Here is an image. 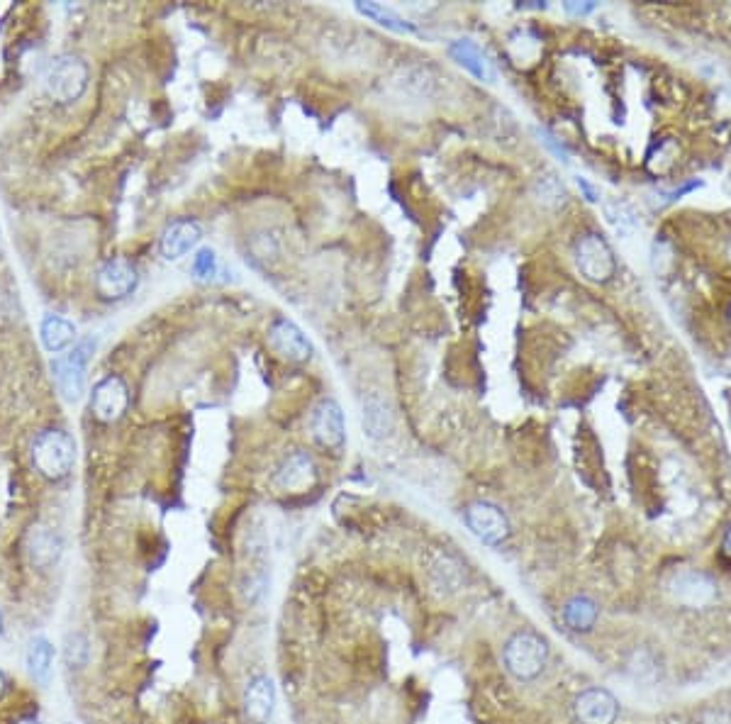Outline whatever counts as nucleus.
Returning <instances> with one entry per match:
<instances>
[{
  "label": "nucleus",
  "mask_w": 731,
  "mask_h": 724,
  "mask_svg": "<svg viewBox=\"0 0 731 724\" xmlns=\"http://www.w3.org/2000/svg\"><path fill=\"white\" fill-rule=\"evenodd\" d=\"M619 705L607 690L590 688L576 700V715L583 724H612L617 720Z\"/></svg>",
  "instance_id": "13"
},
{
  "label": "nucleus",
  "mask_w": 731,
  "mask_h": 724,
  "mask_svg": "<svg viewBox=\"0 0 731 724\" xmlns=\"http://www.w3.org/2000/svg\"><path fill=\"white\" fill-rule=\"evenodd\" d=\"M449 54H451V59L456 61V64L463 66V69H466L471 76H476L478 81L490 83L495 79L493 61L488 59V54H485L476 42L456 40L449 47Z\"/></svg>",
  "instance_id": "17"
},
{
  "label": "nucleus",
  "mask_w": 731,
  "mask_h": 724,
  "mask_svg": "<svg viewBox=\"0 0 731 724\" xmlns=\"http://www.w3.org/2000/svg\"><path fill=\"white\" fill-rule=\"evenodd\" d=\"M3 690H5V681H3V676H0V695H3Z\"/></svg>",
  "instance_id": "28"
},
{
  "label": "nucleus",
  "mask_w": 731,
  "mask_h": 724,
  "mask_svg": "<svg viewBox=\"0 0 731 724\" xmlns=\"http://www.w3.org/2000/svg\"><path fill=\"white\" fill-rule=\"evenodd\" d=\"M393 430V415H390L388 405L383 400L371 398L364 405V432L371 439H381Z\"/></svg>",
  "instance_id": "21"
},
{
  "label": "nucleus",
  "mask_w": 731,
  "mask_h": 724,
  "mask_svg": "<svg viewBox=\"0 0 731 724\" xmlns=\"http://www.w3.org/2000/svg\"><path fill=\"white\" fill-rule=\"evenodd\" d=\"M191 271L198 281H212V278L217 276V254L208 247L200 249V252L193 256Z\"/></svg>",
  "instance_id": "23"
},
{
  "label": "nucleus",
  "mask_w": 731,
  "mask_h": 724,
  "mask_svg": "<svg viewBox=\"0 0 731 724\" xmlns=\"http://www.w3.org/2000/svg\"><path fill=\"white\" fill-rule=\"evenodd\" d=\"M549 661V644L534 632H517L505 644V666L520 681H534Z\"/></svg>",
  "instance_id": "4"
},
{
  "label": "nucleus",
  "mask_w": 731,
  "mask_h": 724,
  "mask_svg": "<svg viewBox=\"0 0 731 724\" xmlns=\"http://www.w3.org/2000/svg\"><path fill=\"white\" fill-rule=\"evenodd\" d=\"M76 461L74 439L61 430H44L32 444V464L49 481L69 476Z\"/></svg>",
  "instance_id": "2"
},
{
  "label": "nucleus",
  "mask_w": 731,
  "mask_h": 724,
  "mask_svg": "<svg viewBox=\"0 0 731 724\" xmlns=\"http://www.w3.org/2000/svg\"><path fill=\"white\" fill-rule=\"evenodd\" d=\"M356 10H359L364 18H371L373 22H378V25L385 27V30L398 32V35H412V32H417V27L412 25L410 20H405L403 15H398L393 8H388V5L356 3Z\"/></svg>",
  "instance_id": "19"
},
{
  "label": "nucleus",
  "mask_w": 731,
  "mask_h": 724,
  "mask_svg": "<svg viewBox=\"0 0 731 724\" xmlns=\"http://www.w3.org/2000/svg\"><path fill=\"white\" fill-rule=\"evenodd\" d=\"M724 554L731 556V529L727 532V537H724Z\"/></svg>",
  "instance_id": "27"
},
{
  "label": "nucleus",
  "mask_w": 731,
  "mask_h": 724,
  "mask_svg": "<svg viewBox=\"0 0 731 724\" xmlns=\"http://www.w3.org/2000/svg\"><path fill=\"white\" fill-rule=\"evenodd\" d=\"M22 724H37V722H22Z\"/></svg>",
  "instance_id": "30"
},
{
  "label": "nucleus",
  "mask_w": 731,
  "mask_h": 724,
  "mask_svg": "<svg viewBox=\"0 0 731 724\" xmlns=\"http://www.w3.org/2000/svg\"><path fill=\"white\" fill-rule=\"evenodd\" d=\"M466 525L485 544H500L510 534V522H507L505 512L498 505L485 503V500L468 505Z\"/></svg>",
  "instance_id": "7"
},
{
  "label": "nucleus",
  "mask_w": 731,
  "mask_h": 724,
  "mask_svg": "<svg viewBox=\"0 0 731 724\" xmlns=\"http://www.w3.org/2000/svg\"><path fill=\"white\" fill-rule=\"evenodd\" d=\"M130 405V391L120 376H108L96 383L91 393V412L100 422H115Z\"/></svg>",
  "instance_id": "6"
},
{
  "label": "nucleus",
  "mask_w": 731,
  "mask_h": 724,
  "mask_svg": "<svg viewBox=\"0 0 731 724\" xmlns=\"http://www.w3.org/2000/svg\"><path fill=\"white\" fill-rule=\"evenodd\" d=\"M312 434L327 449H339L347 439L344 432V412L334 400H325L312 415Z\"/></svg>",
  "instance_id": "10"
},
{
  "label": "nucleus",
  "mask_w": 731,
  "mask_h": 724,
  "mask_svg": "<svg viewBox=\"0 0 731 724\" xmlns=\"http://www.w3.org/2000/svg\"><path fill=\"white\" fill-rule=\"evenodd\" d=\"M578 271L588 281L605 283L615 276V254L600 235H585L576 244Z\"/></svg>",
  "instance_id": "5"
},
{
  "label": "nucleus",
  "mask_w": 731,
  "mask_h": 724,
  "mask_svg": "<svg viewBox=\"0 0 731 724\" xmlns=\"http://www.w3.org/2000/svg\"><path fill=\"white\" fill-rule=\"evenodd\" d=\"M578 186H580V188H583V191H585V196H588V200H590V203H595V200H597V196H595V191H593V188H590V186H588V181H585V178H578Z\"/></svg>",
  "instance_id": "26"
},
{
  "label": "nucleus",
  "mask_w": 731,
  "mask_h": 724,
  "mask_svg": "<svg viewBox=\"0 0 731 724\" xmlns=\"http://www.w3.org/2000/svg\"><path fill=\"white\" fill-rule=\"evenodd\" d=\"M39 337H42V344L47 352L59 354L74 344L76 327L69 320H64V317L47 315L42 320V327H39Z\"/></svg>",
  "instance_id": "18"
},
{
  "label": "nucleus",
  "mask_w": 731,
  "mask_h": 724,
  "mask_svg": "<svg viewBox=\"0 0 731 724\" xmlns=\"http://www.w3.org/2000/svg\"><path fill=\"white\" fill-rule=\"evenodd\" d=\"M671 593L678 603L688 607H705L717 598V588L705 573L697 571H683L673 578Z\"/></svg>",
  "instance_id": "11"
},
{
  "label": "nucleus",
  "mask_w": 731,
  "mask_h": 724,
  "mask_svg": "<svg viewBox=\"0 0 731 724\" xmlns=\"http://www.w3.org/2000/svg\"><path fill=\"white\" fill-rule=\"evenodd\" d=\"M269 342H271V347L276 349L281 356H286L288 361H298V364H303V361H308L312 356L310 339L305 337L303 330H300V327L290 320L273 322V327L269 332Z\"/></svg>",
  "instance_id": "9"
},
{
  "label": "nucleus",
  "mask_w": 731,
  "mask_h": 724,
  "mask_svg": "<svg viewBox=\"0 0 731 724\" xmlns=\"http://www.w3.org/2000/svg\"><path fill=\"white\" fill-rule=\"evenodd\" d=\"M93 352H96V342L86 339L78 342L69 354H61L52 361L54 381L66 403H78L86 393V371Z\"/></svg>",
  "instance_id": "3"
},
{
  "label": "nucleus",
  "mask_w": 731,
  "mask_h": 724,
  "mask_svg": "<svg viewBox=\"0 0 731 724\" xmlns=\"http://www.w3.org/2000/svg\"><path fill=\"white\" fill-rule=\"evenodd\" d=\"M61 551H64V542L52 527L37 525L30 529L27 534V554H30V561L39 568L54 566L61 559Z\"/></svg>",
  "instance_id": "14"
},
{
  "label": "nucleus",
  "mask_w": 731,
  "mask_h": 724,
  "mask_svg": "<svg viewBox=\"0 0 731 724\" xmlns=\"http://www.w3.org/2000/svg\"><path fill=\"white\" fill-rule=\"evenodd\" d=\"M563 620L571 625V629L588 632L597 620V605L585 595H578V598L568 600V605L563 607Z\"/></svg>",
  "instance_id": "22"
},
{
  "label": "nucleus",
  "mask_w": 731,
  "mask_h": 724,
  "mask_svg": "<svg viewBox=\"0 0 731 724\" xmlns=\"http://www.w3.org/2000/svg\"><path fill=\"white\" fill-rule=\"evenodd\" d=\"M312 483H315V464L303 451L290 454L276 473V486L281 490H290V493L308 490Z\"/></svg>",
  "instance_id": "15"
},
{
  "label": "nucleus",
  "mask_w": 731,
  "mask_h": 724,
  "mask_svg": "<svg viewBox=\"0 0 731 724\" xmlns=\"http://www.w3.org/2000/svg\"><path fill=\"white\" fill-rule=\"evenodd\" d=\"M88 654H91V646H88V639L83 634H71L69 642H66V659H69L71 666H86Z\"/></svg>",
  "instance_id": "24"
},
{
  "label": "nucleus",
  "mask_w": 731,
  "mask_h": 724,
  "mask_svg": "<svg viewBox=\"0 0 731 724\" xmlns=\"http://www.w3.org/2000/svg\"><path fill=\"white\" fill-rule=\"evenodd\" d=\"M200 239H203V230H200V225L195 220L171 222V225L164 230V235H161L159 242L161 256L169 261L181 259V256L191 252Z\"/></svg>",
  "instance_id": "12"
},
{
  "label": "nucleus",
  "mask_w": 731,
  "mask_h": 724,
  "mask_svg": "<svg viewBox=\"0 0 731 724\" xmlns=\"http://www.w3.org/2000/svg\"><path fill=\"white\" fill-rule=\"evenodd\" d=\"M139 283V274L135 266L127 259L117 256V259H108L98 269L96 288L105 300H122L130 293H135Z\"/></svg>",
  "instance_id": "8"
},
{
  "label": "nucleus",
  "mask_w": 731,
  "mask_h": 724,
  "mask_svg": "<svg viewBox=\"0 0 731 724\" xmlns=\"http://www.w3.org/2000/svg\"><path fill=\"white\" fill-rule=\"evenodd\" d=\"M54 666V646L47 637H35L27 646V671L37 681H47Z\"/></svg>",
  "instance_id": "20"
},
{
  "label": "nucleus",
  "mask_w": 731,
  "mask_h": 724,
  "mask_svg": "<svg viewBox=\"0 0 731 724\" xmlns=\"http://www.w3.org/2000/svg\"><path fill=\"white\" fill-rule=\"evenodd\" d=\"M0 632H3V615H0Z\"/></svg>",
  "instance_id": "29"
},
{
  "label": "nucleus",
  "mask_w": 731,
  "mask_h": 724,
  "mask_svg": "<svg viewBox=\"0 0 731 724\" xmlns=\"http://www.w3.org/2000/svg\"><path fill=\"white\" fill-rule=\"evenodd\" d=\"M597 8V3H566V13L576 15V18H583V15H590Z\"/></svg>",
  "instance_id": "25"
},
{
  "label": "nucleus",
  "mask_w": 731,
  "mask_h": 724,
  "mask_svg": "<svg viewBox=\"0 0 731 724\" xmlns=\"http://www.w3.org/2000/svg\"><path fill=\"white\" fill-rule=\"evenodd\" d=\"M273 707H276V688H273V681L269 676H256L251 678L247 685V693H244V710L254 722L264 724L273 715Z\"/></svg>",
  "instance_id": "16"
},
{
  "label": "nucleus",
  "mask_w": 731,
  "mask_h": 724,
  "mask_svg": "<svg viewBox=\"0 0 731 724\" xmlns=\"http://www.w3.org/2000/svg\"><path fill=\"white\" fill-rule=\"evenodd\" d=\"M88 88V64L76 54H59L42 74V91L52 103H76Z\"/></svg>",
  "instance_id": "1"
}]
</instances>
